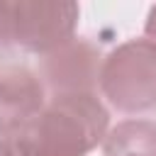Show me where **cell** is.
<instances>
[{
  "label": "cell",
  "mask_w": 156,
  "mask_h": 156,
  "mask_svg": "<svg viewBox=\"0 0 156 156\" xmlns=\"http://www.w3.org/2000/svg\"><path fill=\"white\" fill-rule=\"evenodd\" d=\"M46 105V88L27 63L0 58V136L17 134Z\"/></svg>",
  "instance_id": "cell-5"
},
{
  "label": "cell",
  "mask_w": 156,
  "mask_h": 156,
  "mask_svg": "<svg viewBox=\"0 0 156 156\" xmlns=\"http://www.w3.org/2000/svg\"><path fill=\"white\" fill-rule=\"evenodd\" d=\"M100 49L88 39H71L56 51L41 56L39 78L54 95L95 93V85H100Z\"/></svg>",
  "instance_id": "cell-4"
},
{
  "label": "cell",
  "mask_w": 156,
  "mask_h": 156,
  "mask_svg": "<svg viewBox=\"0 0 156 156\" xmlns=\"http://www.w3.org/2000/svg\"><path fill=\"white\" fill-rule=\"evenodd\" d=\"M110 112L95 93L54 95L17 134L22 156H88L107 136Z\"/></svg>",
  "instance_id": "cell-1"
},
{
  "label": "cell",
  "mask_w": 156,
  "mask_h": 156,
  "mask_svg": "<svg viewBox=\"0 0 156 156\" xmlns=\"http://www.w3.org/2000/svg\"><path fill=\"white\" fill-rule=\"evenodd\" d=\"M144 34L149 41L156 44V5H151L149 15H146V24H144Z\"/></svg>",
  "instance_id": "cell-7"
},
{
  "label": "cell",
  "mask_w": 156,
  "mask_h": 156,
  "mask_svg": "<svg viewBox=\"0 0 156 156\" xmlns=\"http://www.w3.org/2000/svg\"><path fill=\"white\" fill-rule=\"evenodd\" d=\"M0 156H22V154L17 151V146L12 144V139L5 136V139H0Z\"/></svg>",
  "instance_id": "cell-8"
},
{
  "label": "cell",
  "mask_w": 156,
  "mask_h": 156,
  "mask_svg": "<svg viewBox=\"0 0 156 156\" xmlns=\"http://www.w3.org/2000/svg\"><path fill=\"white\" fill-rule=\"evenodd\" d=\"M100 90L124 115L156 107V44L149 39H129L115 46L102 58Z\"/></svg>",
  "instance_id": "cell-2"
},
{
  "label": "cell",
  "mask_w": 156,
  "mask_h": 156,
  "mask_svg": "<svg viewBox=\"0 0 156 156\" xmlns=\"http://www.w3.org/2000/svg\"><path fill=\"white\" fill-rule=\"evenodd\" d=\"M105 156H156V122L124 119L102 141Z\"/></svg>",
  "instance_id": "cell-6"
},
{
  "label": "cell",
  "mask_w": 156,
  "mask_h": 156,
  "mask_svg": "<svg viewBox=\"0 0 156 156\" xmlns=\"http://www.w3.org/2000/svg\"><path fill=\"white\" fill-rule=\"evenodd\" d=\"M78 15L71 0H5L7 41L46 56L73 39Z\"/></svg>",
  "instance_id": "cell-3"
}]
</instances>
